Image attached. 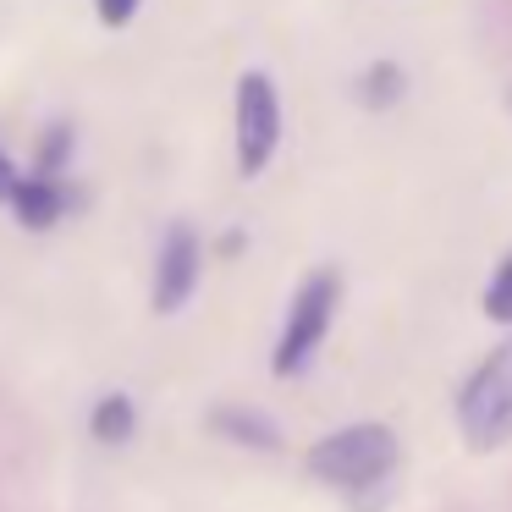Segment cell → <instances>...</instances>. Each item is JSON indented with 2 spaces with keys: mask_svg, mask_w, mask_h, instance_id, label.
<instances>
[{
  "mask_svg": "<svg viewBox=\"0 0 512 512\" xmlns=\"http://www.w3.org/2000/svg\"><path fill=\"white\" fill-rule=\"evenodd\" d=\"M17 210V221L28 226V232H50V226L61 221V215L78 204V193H67V177H17L12 199H6Z\"/></svg>",
  "mask_w": 512,
  "mask_h": 512,
  "instance_id": "8992f818",
  "label": "cell"
},
{
  "mask_svg": "<svg viewBox=\"0 0 512 512\" xmlns=\"http://www.w3.org/2000/svg\"><path fill=\"white\" fill-rule=\"evenodd\" d=\"M397 457H402V446H397L391 424H347V430L325 435L320 446H309V474L320 485H336L347 496H358V490L386 485Z\"/></svg>",
  "mask_w": 512,
  "mask_h": 512,
  "instance_id": "6da1fadb",
  "label": "cell"
},
{
  "mask_svg": "<svg viewBox=\"0 0 512 512\" xmlns=\"http://www.w3.org/2000/svg\"><path fill=\"white\" fill-rule=\"evenodd\" d=\"M457 424L474 452H496L512 441V336L485 353V364L463 380L457 391Z\"/></svg>",
  "mask_w": 512,
  "mask_h": 512,
  "instance_id": "3957f363",
  "label": "cell"
},
{
  "mask_svg": "<svg viewBox=\"0 0 512 512\" xmlns=\"http://www.w3.org/2000/svg\"><path fill=\"white\" fill-rule=\"evenodd\" d=\"M72 160V127H50V138L39 144V177H67Z\"/></svg>",
  "mask_w": 512,
  "mask_h": 512,
  "instance_id": "8fae6325",
  "label": "cell"
},
{
  "mask_svg": "<svg viewBox=\"0 0 512 512\" xmlns=\"http://www.w3.org/2000/svg\"><path fill=\"white\" fill-rule=\"evenodd\" d=\"M402 94H408V72H402L397 61H375V67H364V78H358V105H369V111H391Z\"/></svg>",
  "mask_w": 512,
  "mask_h": 512,
  "instance_id": "9c48e42d",
  "label": "cell"
},
{
  "mask_svg": "<svg viewBox=\"0 0 512 512\" xmlns=\"http://www.w3.org/2000/svg\"><path fill=\"white\" fill-rule=\"evenodd\" d=\"M199 276H204V248H199V232L188 221H177L160 243V265H155V314H182L188 298L199 292Z\"/></svg>",
  "mask_w": 512,
  "mask_h": 512,
  "instance_id": "5b68a950",
  "label": "cell"
},
{
  "mask_svg": "<svg viewBox=\"0 0 512 512\" xmlns=\"http://www.w3.org/2000/svg\"><path fill=\"white\" fill-rule=\"evenodd\" d=\"M12 188H17V166H12V155L0 149V204L12 199Z\"/></svg>",
  "mask_w": 512,
  "mask_h": 512,
  "instance_id": "4fadbf2b",
  "label": "cell"
},
{
  "mask_svg": "<svg viewBox=\"0 0 512 512\" xmlns=\"http://www.w3.org/2000/svg\"><path fill=\"white\" fill-rule=\"evenodd\" d=\"M133 430H138V408H133L127 391H105V397L89 408V435L100 446H127Z\"/></svg>",
  "mask_w": 512,
  "mask_h": 512,
  "instance_id": "ba28073f",
  "label": "cell"
},
{
  "mask_svg": "<svg viewBox=\"0 0 512 512\" xmlns=\"http://www.w3.org/2000/svg\"><path fill=\"white\" fill-rule=\"evenodd\" d=\"M210 430L248 452H281V424L254 408H210Z\"/></svg>",
  "mask_w": 512,
  "mask_h": 512,
  "instance_id": "52a82bcc",
  "label": "cell"
},
{
  "mask_svg": "<svg viewBox=\"0 0 512 512\" xmlns=\"http://www.w3.org/2000/svg\"><path fill=\"white\" fill-rule=\"evenodd\" d=\"M485 314L496 325H512V254L496 265V276H490V287H485Z\"/></svg>",
  "mask_w": 512,
  "mask_h": 512,
  "instance_id": "30bf717a",
  "label": "cell"
},
{
  "mask_svg": "<svg viewBox=\"0 0 512 512\" xmlns=\"http://www.w3.org/2000/svg\"><path fill=\"white\" fill-rule=\"evenodd\" d=\"M336 309H342V276H336L331 265L309 270V276L298 281V292H292L287 325H281L276 353H270V375H281V380L303 375V369L314 364V353L325 347V336H331Z\"/></svg>",
  "mask_w": 512,
  "mask_h": 512,
  "instance_id": "7a4b0ae2",
  "label": "cell"
},
{
  "mask_svg": "<svg viewBox=\"0 0 512 512\" xmlns=\"http://www.w3.org/2000/svg\"><path fill=\"white\" fill-rule=\"evenodd\" d=\"M281 149V94L265 72L237 78V171L259 177Z\"/></svg>",
  "mask_w": 512,
  "mask_h": 512,
  "instance_id": "277c9868",
  "label": "cell"
},
{
  "mask_svg": "<svg viewBox=\"0 0 512 512\" xmlns=\"http://www.w3.org/2000/svg\"><path fill=\"white\" fill-rule=\"evenodd\" d=\"M138 6H144V0H94V12H100L105 28H127L138 17Z\"/></svg>",
  "mask_w": 512,
  "mask_h": 512,
  "instance_id": "7c38bea8",
  "label": "cell"
}]
</instances>
